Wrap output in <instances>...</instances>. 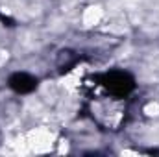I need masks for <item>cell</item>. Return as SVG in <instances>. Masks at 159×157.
<instances>
[{"label":"cell","mask_w":159,"mask_h":157,"mask_svg":"<svg viewBox=\"0 0 159 157\" xmlns=\"http://www.w3.org/2000/svg\"><path fill=\"white\" fill-rule=\"evenodd\" d=\"M81 19H83V26H87V28L96 26V24L100 22V19H102V7H100V6H89V7L83 11Z\"/></svg>","instance_id":"1"}]
</instances>
